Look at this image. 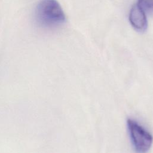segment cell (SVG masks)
I'll return each mask as SVG.
<instances>
[{"label": "cell", "instance_id": "cell-1", "mask_svg": "<svg viewBox=\"0 0 153 153\" xmlns=\"http://www.w3.org/2000/svg\"><path fill=\"white\" fill-rule=\"evenodd\" d=\"M35 19L39 26L54 28L63 24L65 13L56 0H41L35 8Z\"/></svg>", "mask_w": 153, "mask_h": 153}, {"label": "cell", "instance_id": "cell-2", "mask_svg": "<svg viewBox=\"0 0 153 153\" xmlns=\"http://www.w3.org/2000/svg\"><path fill=\"white\" fill-rule=\"evenodd\" d=\"M127 128L132 145L137 153H145L151 148L153 142L152 134L139 123L128 119Z\"/></svg>", "mask_w": 153, "mask_h": 153}, {"label": "cell", "instance_id": "cell-3", "mask_svg": "<svg viewBox=\"0 0 153 153\" xmlns=\"http://www.w3.org/2000/svg\"><path fill=\"white\" fill-rule=\"evenodd\" d=\"M129 20L133 27L137 30L143 32L146 29L148 22L145 11L137 4L134 5L131 8Z\"/></svg>", "mask_w": 153, "mask_h": 153}, {"label": "cell", "instance_id": "cell-4", "mask_svg": "<svg viewBox=\"0 0 153 153\" xmlns=\"http://www.w3.org/2000/svg\"><path fill=\"white\" fill-rule=\"evenodd\" d=\"M137 5L144 11L153 10V0H138Z\"/></svg>", "mask_w": 153, "mask_h": 153}]
</instances>
